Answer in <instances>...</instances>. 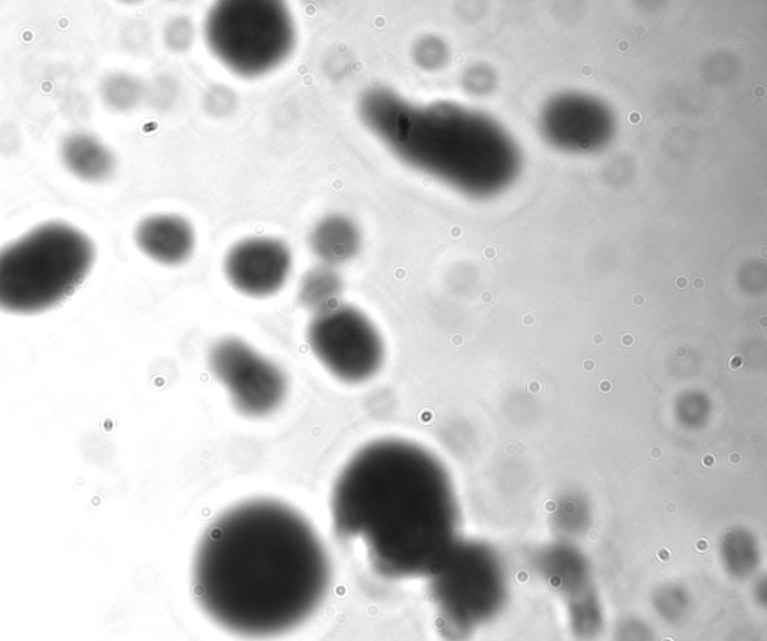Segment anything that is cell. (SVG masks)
Segmentation results:
<instances>
[{"instance_id":"6","label":"cell","mask_w":767,"mask_h":641,"mask_svg":"<svg viewBox=\"0 0 767 641\" xmlns=\"http://www.w3.org/2000/svg\"><path fill=\"white\" fill-rule=\"evenodd\" d=\"M306 339L327 372L345 384L369 381L383 367V337L374 322L354 306L339 303L315 314Z\"/></svg>"},{"instance_id":"10","label":"cell","mask_w":767,"mask_h":641,"mask_svg":"<svg viewBox=\"0 0 767 641\" xmlns=\"http://www.w3.org/2000/svg\"><path fill=\"white\" fill-rule=\"evenodd\" d=\"M63 167L87 183H104L116 171L113 152L87 132H72L60 146Z\"/></svg>"},{"instance_id":"12","label":"cell","mask_w":767,"mask_h":641,"mask_svg":"<svg viewBox=\"0 0 767 641\" xmlns=\"http://www.w3.org/2000/svg\"><path fill=\"white\" fill-rule=\"evenodd\" d=\"M565 621L571 636L577 641H597L607 627L606 609L597 589L562 603Z\"/></svg>"},{"instance_id":"2","label":"cell","mask_w":767,"mask_h":641,"mask_svg":"<svg viewBox=\"0 0 767 641\" xmlns=\"http://www.w3.org/2000/svg\"><path fill=\"white\" fill-rule=\"evenodd\" d=\"M330 514L336 537L362 541L385 580L427 579L459 543L447 471L405 439H377L354 453L333 484Z\"/></svg>"},{"instance_id":"11","label":"cell","mask_w":767,"mask_h":641,"mask_svg":"<svg viewBox=\"0 0 767 641\" xmlns=\"http://www.w3.org/2000/svg\"><path fill=\"white\" fill-rule=\"evenodd\" d=\"M309 245L324 266H341L359 254L362 233L347 216L330 215L315 225Z\"/></svg>"},{"instance_id":"17","label":"cell","mask_w":767,"mask_h":641,"mask_svg":"<svg viewBox=\"0 0 767 641\" xmlns=\"http://www.w3.org/2000/svg\"><path fill=\"white\" fill-rule=\"evenodd\" d=\"M165 42L173 51H185L194 42V26L189 18H174L165 27Z\"/></svg>"},{"instance_id":"8","label":"cell","mask_w":767,"mask_h":641,"mask_svg":"<svg viewBox=\"0 0 767 641\" xmlns=\"http://www.w3.org/2000/svg\"><path fill=\"white\" fill-rule=\"evenodd\" d=\"M293 270V255L281 240L249 237L236 243L224 260V273L231 287L245 296H273L284 288Z\"/></svg>"},{"instance_id":"1","label":"cell","mask_w":767,"mask_h":641,"mask_svg":"<svg viewBox=\"0 0 767 641\" xmlns=\"http://www.w3.org/2000/svg\"><path fill=\"white\" fill-rule=\"evenodd\" d=\"M330 585L332 562L320 535L276 499H248L219 514L192 562L198 607L242 639H275L302 627Z\"/></svg>"},{"instance_id":"18","label":"cell","mask_w":767,"mask_h":641,"mask_svg":"<svg viewBox=\"0 0 767 641\" xmlns=\"http://www.w3.org/2000/svg\"><path fill=\"white\" fill-rule=\"evenodd\" d=\"M444 53L441 44L436 39L424 38L417 42L414 48V59L423 68H436L441 63Z\"/></svg>"},{"instance_id":"3","label":"cell","mask_w":767,"mask_h":641,"mask_svg":"<svg viewBox=\"0 0 767 641\" xmlns=\"http://www.w3.org/2000/svg\"><path fill=\"white\" fill-rule=\"evenodd\" d=\"M96 260L92 240L62 221L45 222L0 248V311L38 315L86 281Z\"/></svg>"},{"instance_id":"13","label":"cell","mask_w":767,"mask_h":641,"mask_svg":"<svg viewBox=\"0 0 767 641\" xmlns=\"http://www.w3.org/2000/svg\"><path fill=\"white\" fill-rule=\"evenodd\" d=\"M344 281L335 267H314L305 273L300 282L299 302L303 308L318 314L341 303Z\"/></svg>"},{"instance_id":"15","label":"cell","mask_w":767,"mask_h":641,"mask_svg":"<svg viewBox=\"0 0 767 641\" xmlns=\"http://www.w3.org/2000/svg\"><path fill=\"white\" fill-rule=\"evenodd\" d=\"M693 601L681 586H664L652 598L655 615L669 625H679L690 615Z\"/></svg>"},{"instance_id":"5","label":"cell","mask_w":767,"mask_h":641,"mask_svg":"<svg viewBox=\"0 0 767 641\" xmlns=\"http://www.w3.org/2000/svg\"><path fill=\"white\" fill-rule=\"evenodd\" d=\"M204 38L225 68L240 77L255 78L290 57L296 45V26L285 3L231 0L210 9Z\"/></svg>"},{"instance_id":"7","label":"cell","mask_w":767,"mask_h":641,"mask_svg":"<svg viewBox=\"0 0 767 641\" xmlns=\"http://www.w3.org/2000/svg\"><path fill=\"white\" fill-rule=\"evenodd\" d=\"M209 367L243 417H267L287 397L288 381L281 367L239 337L218 340L210 348Z\"/></svg>"},{"instance_id":"4","label":"cell","mask_w":767,"mask_h":641,"mask_svg":"<svg viewBox=\"0 0 767 641\" xmlns=\"http://www.w3.org/2000/svg\"><path fill=\"white\" fill-rule=\"evenodd\" d=\"M436 628L445 641H468L504 613L510 598L507 573L481 544L457 543L427 577Z\"/></svg>"},{"instance_id":"19","label":"cell","mask_w":767,"mask_h":641,"mask_svg":"<svg viewBox=\"0 0 767 641\" xmlns=\"http://www.w3.org/2000/svg\"><path fill=\"white\" fill-rule=\"evenodd\" d=\"M206 107L215 116H227L236 107V96L227 87H216L207 93Z\"/></svg>"},{"instance_id":"14","label":"cell","mask_w":767,"mask_h":641,"mask_svg":"<svg viewBox=\"0 0 767 641\" xmlns=\"http://www.w3.org/2000/svg\"><path fill=\"white\" fill-rule=\"evenodd\" d=\"M101 95L110 110L126 113L140 104L144 89L138 78L116 72L102 81Z\"/></svg>"},{"instance_id":"9","label":"cell","mask_w":767,"mask_h":641,"mask_svg":"<svg viewBox=\"0 0 767 641\" xmlns=\"http://www.w3.org/2000/svg\"><path fill=\"white\" fill-rule=\"evenodd\" d=\"M138 249L162 266H180L194 254L195 231L177 215H153L135 228Z\"/></svg>"},{"instance_id":"16","label":"cell","mask_w":767,"mask_h":641,"mask_svg":"<svg viewBox=\"0 0 767 641\" xmlns=\"http://www.w3.org/2000/svg\"><path fill=\"white\" fill-rule=\"evenodd\" d=\"M613 641H657V634L645 619L625 616L613 628Z\"/></svg>"}]
</instances>
